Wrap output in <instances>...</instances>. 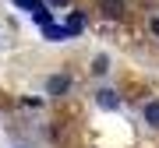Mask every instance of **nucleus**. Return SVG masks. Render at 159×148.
<instances>
[{
	"label": "nucleus",
	"instance_id": "nucleus-1",
	"mask_svg": "<svg viewBox=\"0 0 159 148\" xmlns=\"http://www.w3.org/2000/svg\"><path fill=\"white\" fill-rule=\"evenodd\" d=\"M81 28H85V18H81L78 11H74V14H67V21H64V32H67V39H71V35H78Z\"/></svg>",
	"mask_w": 159,
	"mask_h": 148
},
{
	"label": "nucleus",
	"instance_id": "nucleus-2",
	"mask_svg": "<svg viewBox=\"0 0 159 148\" xmlns=\"http://www.w3.org/2000/svg\"><path fill=\"white\" fill-rule=\"evenodd\" d=\"M50 95H60V92H67L71 88V78H64V74H57V78H50Z\"/></svg>",
	"mask_w": 159,
	"mask_h": 148
},
{
	"label": "nucleus",
	"instance_id": "nucleus-3",
	"mask_svg": "<svg viewBox=\"0 0 159 148\" xmlns=\"http://www.w3.org/2000/svg\"><path fill=\"white\" fill-rule=\"evenodd\" d=\"M142 116H145V120H148V124H152V127H159V99H152V102H145Z\"/></svg>",
	"mask_w": 159,
	"mask_h": 148
},
{
	"label": "nucleus",
	"instance_id": "nucleus-4",
	"mask_svg": "<svg viewBox=\"0 0 159 148\" xmlns=\"http://www.w3.org/2000/svg\"><path fill=\"white\" fill-rule=\"evenodd\" d=\"M43 35H46L50 42H64V39H67V32H64V25H46V28H43Z\"/></svg>",
	"mask_w": 159,
	"mask_h": 148
},
{
	"label": "nucleus",
	"instance_id": "nucleus-5",
	"mask_svg": "<svg viewBox=\"0 0 159 148\" xmlns=\"http://www.w3.org/2000/svg\"><path fill=\"white\" fill-rule=\"evenodd\" d=\"M99 106H102V109H117V106H120V99H117V92H110V88H102V92H99Z\"/></svg>",
	"mask_w": 159,
	"mask_h": 148
},
{
	"label": "nucleus",
	"instance_id": "nucleus-6",
	"mask_svg": "<svg viewBox=\"0 0 159 148\" xmlns=\"http://www.w3.org/2000/svg\"><path fill=\"white\" fill-rule=\"evenodd\" d=\"M99 7H102L110 18H120V14H124V0H102Z\"/></svg>",
	"mask_w": 159,
	"mask_h": 148
},
{
	"label": "nucleus",
	"instance_id": "nucleus-7",
	"mask_svg": "<svg viewBox=\"0 0 159 148\" xmlns=\"http://www.w3.org/2000/svg\"><path fill=\"white\" fill-rule=\"evenodd\" d=\"M32 18H35V25H39V28H46V25H53V14L46 11L43 4H39V7H35V11H32Z\"/></svg>",
	"mask_w": 159,
	"mask_h": 148
},
{
	"label": "nucleus",
	"instance_id": "nucleus-8",
	"mask_svg": "<svg viewBox=\"0 0 159 148\" xmlns=\"http://www.w3.org/2000/svg\"><path fill=\"white\" fill-rule=\"evenodd\" d=\"M18 7H21V11H35V7H39V0H14Z\"/></svg>",
	"mask_w": 159,
	"mask_h": 148
},
{
	"label": "nucleus",
	"instance_id": "nucleus-9",
	"mask_svg": "<svg viewBox=\"0 0 159 148\" xmlns=\"http://www.w3.org/2000/svg\"><path fill=\"white\" fill-rule=\"evenodd\" d=\"M92 71H96V74H106V71H110V67H106V57H99L96 63H92Z\"/></svg>",
	"mask_w": 159,
	"mask_h": 148
},
{
	"label": "nucleus",
	"instance_id": "nucleus-10",
	"mask_svg": "<svg viewBox=\"0 0 159 148\" xmlns=\"http://www.w3.org/2000/svg\"><path fill=\"white\" fill-rule=\"evenodd\" d=\"M152 28H156V32H159V21H152Z\"/></svg>",
	"mask_w": 159,
	"mask_h": 148
}]
</instances>
